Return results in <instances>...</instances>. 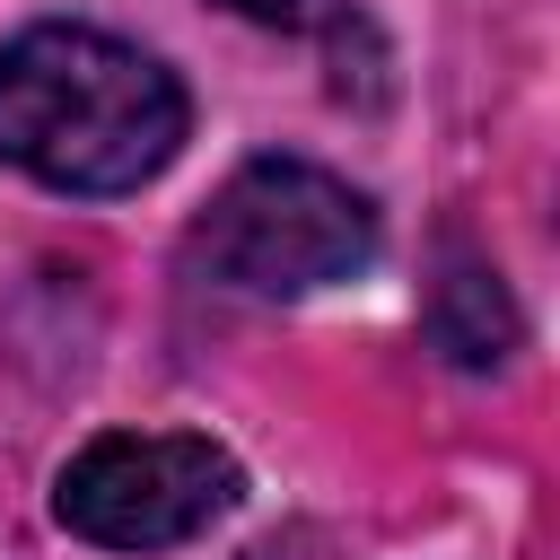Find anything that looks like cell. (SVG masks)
<instances>
[{
    "label": "cell",
    "mask_w": 560,
    "mask_h": 560,
    "mask_svg": "<svg viewBox=\"0 0 560 560\" xmlns=\"http://www.w3.org/2000/svg\"><path fill=\"white\" fill-rule=\"evenodd\" d=\"M184 149V88L158 52L44 18L0 44V166L52 192H131Z\"/></svg>",
    "instance_id": "1"
},
{
    "label": "cell",
    "mask_w": 560,
    "mask_h": 560,
    "mask_svg": "<svg viewBox=\"0 0 560 560\" xmlns=\"http://www.w3.org/2000/svg\"><path fill=\"white\" fill-rule=\"evenodd\" d=\"M192 254L228 280V289H262V298H306L324 280H350L376 254V210L368 192H350L332 166L306 158H254L236 166L201 228Z\"/></svg>",
    "instance_id": "2"
},
{
    "label": "cell",
    "mask_w": 560,
    "mask_h": 560,
    "mask_svg": "<svg viewBox=\"0 0 560 560\" xmlns=\"http://www.w3.org/2000/svg\"><path fill=\"white\" fill-rule=\"evenodd\" d=\"M228 508H236V455L184 429H105L52 481V516L105 551L192 542Z\"/></svg>",
    "instance_id": "3"
},
{
    "label": "cell",
    "mask_w": 560,
    "mask_h": 560,
    "mask_svg": "<svg viewBox=\"0 0 560 560\" xmlns=\"http://www.w3.org/2000/svg\"><path fill=\"white\" fill-rule=\"evenodd\" d=\"M429 341L455 368H499L516 350V306H508V289H499L490 262H446V280L429 298Z\"/></svg>",
    "instance_id": "4"
},
{
    "label": "cell",
    "mask_w": 560,
    "mask_h": 560,
    "mask_svg": "<svg viewBox=\"0 0 560 560\" xmlns=\"http://www.w3.org/2000/svg\"><path fill=\"white\" fill-rule=\"evenodd\" d=\"M228 9L254 26H280V35H341L350 26V0H228Z\"/></svg>",
    "instance_id": "5"
}]
</instances>
